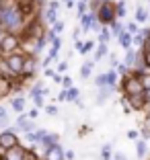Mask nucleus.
Segmentation results:
<instances>
[{
	"instance_id": "nucleus-3",
	"label": "nucleus",
	"mask_w": 150,
	"mask_h": 160,
	"mask_svg": "<svg viewBox=\"0 0 150 160\" xmlns=\"http://www.w3.org/2000/svg\"><path fill=\"white\" fill-rule=\"evenodd\" d=\"M25 56H21V53H13V56H8V60H6V66H8V70L13 72V74H19V72H23L25 68Z\"/></svg>"
},
{
	"instance_id": "nucleus-22",
	"label": "nucleus",
	"mask_w": 150,
	"mask_h": 160,
	"mask_svg": "<svg viewBox=\"0 0 150 160\" xmlns=\"http://www.w3.org/2000/svg\"><path fill=\"white\" fill-rule=\"evenodd\" d=\"M142 84H144V88H146V90H150V74L142 76Z\"/></svg>"
},
{
	"instance_id": "nucleus-14",
	"label": "nucleus",
	"mask_w": 150,
	"mask_h": 160,
	"mask_svg": "<svg viewBox=\"0 0 150 160\" xmlns=\"http://www.w3.org/2000/svg\"><path fill=\"white\" fill-rule=\"evenodd\" d=\"M93 19H95V14H86V17L82 14V27H85V29H91L89 25L93 23Z\"/></svg>"
},
{
	"instance_id": "nucleus-34",
	"label": "nucleus",
	"mask_w": 150,
	"mask_h": 160,
	"mask_svg": "<svg viewBox=\"0 0 150 160\" xmlns=\"http://www.w3.org/2000/svg\"><path fill=\"white\" fill-rule=\"evenodd\" d=\"M0 117H6V111H4L2 107H0Z\"/></svg>"
},
{
	"instance_id": "nucleus-32",
	"label": "nucleus",
	"mask_w": 150,
	"mask_h": 160,
	"mask_svg": "<svg viewBox=\"0 0 150 160\" xmlns=\"http://www.w3.org/2000/svg\"><path fill=\"white\" fill-rule=\"evenodd\" d=\"M146 62L150 64V49H146Z\"/></svg>"
},
{
	"instance_id": "nucleus-10",
	"label": "nucleus",
	"mask_w": 150,
	"mask_h": 160,
	"mask_svg": "<svg viewBox=\"0 0 150 160\" xmlns=\"http://www.w3.org/2000/svg\"><path fill=\"white\" fill-rule=\"evenodd\" d=\"M56 140H58L56 133H45V136L41 138V146L45 148V150H49L52 146H56Z\"/></svg>"
},
{
	"instance_id": "nucleus-13",
	"label": "nucleus",
	"mask_w": 150,
	"mask_h": 160,
	"mask_svg": "<svg viewBox=\"0 0 150 160\" xmlns=\"http://www.w3.org/2000/svg\"><path fill=\"white\" fill-rule=\"evenodd\" d=\"M136 19L140 21V23H144V21L148 19V12H146V10L142 8V6H138V10H136Z\"/></svg>"
},
{
	"instance_id": "nucleus-11",
	"label": "nucleus",
	"mask_w": 150,
	"mask_h": 160,
	"mask_svg": "<svg viewBox=\"0 0 150 160\" xmlns=\"http://www.w3.org/2000/svg\"><path fill=\"white\" fill-rule=\"evenodd\" d=\"M19 129H23V132H29V129H33V123L29 121L27 117H21V119H19Z\"/></svg>"
},
{
	"instance_id": "nucleus-25",
	"label": "nucleus",
	"mask_w": 150,
	"mask_h": 160,
	"mask_svg": "<svg viewBox=\"0 0 150 160\" xmlns=\"http://www.w3.org/2000/svg\"><path fill=\"white\" fill-rule=\"evenodd\" d=\"M105 52H107V47H105V43H101V45H99V52H97V60H99V58H103Z\"/></svg>"
},
{
	"instance_id": "nucleus-33",
	"label": "nucleus",
	"mask_w": 150,
	"mask_h": 160,
	"mask_svg": "<svg viewBox=\"0 0 150 160\" xmlns=\"http://www.w3.org/2000/svg\"><path fill=\"white\" fill-rule=\"evenodd\" d=\"M115 160H126V156H123V154H117V156H115Z\"/></svg>"
},
{
	"instance_id": "nucleus-1",
	"label": "nucleus",
	"mask_w": 150,
	"mask_h": 160,
	"mask_svg": "<svg viewBox=\"0 0 150 160\" xmlns=\"http://www.w3.org/2000/svg\"><path fill=\"white\" fill-rule=\"evenodd\" d=\"M21 21H23V12L17 6H10V8L0 6V25L2 27L17 29V27H21Z\"/></svg>"
},
{
	"instance_id": "nucleus-15",
	"label": "nucleus",
	"mask_w": 150,
	"mask_h": 160,
	"mask_svg": "<svg viewBox=\"0 0 150 160\" xmlns=\"http://www.w3.org/2000/svg\"><path fill=\"white\" fill-rule=\"evenodd\" d=\"M105 78H107V84L113 86V84H115V80H117V74H115V72H107V74H105Z\"/></svg>"
},
{
	"instance_id": "nucleus-8",
	"label": "nucleus",
	"mask_w": 150,
	"mask_h": 160,
	"mask_svg": "<svg viewBox=\"0 0 150 160\" xmlns=\"http://www.w3.org/2000/svg\"><path fill=\"white\" fill-rule=\"evenodd\" d=\"M62 156H64V152H62V148L58 146H52L49 150H45V160H62Z\"/></svg>"
},
{
	"instance_id": "nucleus-26",
	"label": "nucleus",
	"mask_w": 150,
	"mask_h": 160,
	"mask_svg": "<svg viewBox=\"0 0 150 160\" xmlns=\"http://www.w3.org/2000/svg\"><path fill=\"white\" fill-rule=\"evenodd\" d=\"M93 43H95V41H86V43H85V45H82V49H80V52H82V53H86V52H91V47H93Z\"/></svg>"
},
{
	"instance_id": "nucleus-12",
	"label": "nucleus",
	"mask_w": 150,
	"mask_h": 160,
	"mask_svg": "<svg viewBox=\"0 0 150 160\" xmlns=\"http://www.w3.org/2000/svg\"><path fill=\"white\" fill-rule=\"evenodd\" d=\"M119 41H122V47H126V49H130V43H132L130 31H126V33H122V35H119Z\"/></svg>"
},
{
	"instance_id": "nucleus-2",
	"label": "nucleus",
	"mask_w": 150,
	"mask_h": 160,
	"mask_svg": "<svg viewBox=\"0 0 150 160\" xmlns=\"http://www.w3.org/2000/svg\"><path fill=\"white\" fill-rule=\"evenodd\" d=\"M115 10H113V4L111 2H107V0H105L103 4H101V8L97 10V17H99V21H101V23H113V17H115Z\"/></svg>"
},
{
	"instance_id": "nucleus-6",
	"label": "nucleus",
	"mask_w": 150,
	"mask_h": 160,
	"mask_svg": "<svg viewBox=\"0 0 150 160\" xmlns=\"http://www.w3.org/2000/svg\"><path fill=\"white\" fill-rule=\"evenodd\" d=\"M13 146H17V136H14L13 132H4L2 136H0V148H13Z\"/></svg>"
},
{
	"instance_id": "nucleus-31",
	"label": "nucleus",
	"mask_w": 150,
	"mask_h": 160,
	"mask_svg": "<svg viewBox=\"0 0 150 160\" xmlns=\"http://www.w3.org/2000/svg\"><path fill=\"white\" fill-rule=\"evenodd\" d=\"M47 113H49V115H56L58 109H56V107H47Z\"/></svg>"
},
{
	"instance_id": "nucleus-5",
	"label": "nucleus",
	"mask_w": 150,
	"mask_h": 160,
	"mask_svg": "<svg viewBox=\"0 0 150 160\" xmlns=\"http://www.w3.org/2000/svg\"><path fill=\"white\" fill-rule=\"evenodd\" d=\"M17 45H19V41H17L14 35H4L0 39V52H13Z\"/></svg>"
},
{
	"instance_id": "nucleus-4",
	"label": "nucleus",
	"mask_w": 150,
	"mask_h": 160,
	"mask_svg": "<svg viewBox=\"0 0 150 160\" xmlns=\"http://www.w3.org/2000/svg\"><path fill=\"white\" fill-rule=\"evenodd\" d=\"M126 92L130 94H140L144 92V84H142V80L140 78H127L126 80Z\"/></svg>"
},
{
	"instance_id": "nucleus-16",
	"label": "nucleus",
	"mask_w": 150,
	"mask_h": 160,
	"mask_svg": "<svg viewBox=\"0 0 150 160\" xmlns=\"http://www.w3.org/2000/svg\"><path fill=\"white\" fill-rule=\"evenodd\" d=\"M134 62H136V53L127 49V53H126V64H127V66H132Z\"/></svg>"
},
{
	"instance_id": "nucleus-30",
	"label": "nucleus",
	"mask_w": 150,
	"mask_h": 160,
	"mask_svg": "<svg viewBox=\"0 0 150 160\" xmlns=\"http://www.w3.org/2000/svg\"><path fill=\"white\" fill-rule=\"evenodd\" d=\"M62 29H64V23H56V27H54V31H58V33H60Z\"/></svg>"
},
{
	"instance_id": "nucleus-29",
	"label": "nucleus",
	"mask_w": 150,
	"mask_h": 160,
	"mask_svg": "<svg viewBox=\"0 0 150 160\" xmlns=\"http://www.w3.org/2000/svg\"><path fill=\"white\" fill-rule=\"evenodd\" d=\"M107 39H109V33H107V31H103V33H101V43H105Z\"/></svg>"
},
{
	"instance_id": "nucleus-19",
	"label": "nucleus",
	"mask_w": 150,
	"mask_h": 160,
	"mask_svg": "<svg viewBox=\"0 0 150 160\" xmlns=\"http://www.w3.org/2000/svg\"><path fill=\"white\" fill-rule=\"evenodd\" d=\"M144 154H146V144H144V142H138V156L142 158Z\"/></svg>"
},
{
	"instance_id": "nucleus-9",
	"label": "nucleus",
	"mask_w": 150,
	"mask_h": 160,
	"mask_svg": "<svg viewBox=\"0 0 150 160\" xmlns=\"http://www.w3.org/2000/svg\"><path fill=\"white\" fill-rule=\"evenodd\" d=\"M146 101H148V97H146V92H140V94H132V97H130V103H132V107H136V109L144 107V105H146Z\"/></svg>"
},
{
	"instance_id": "nucleus-7",
	"label": "nucleus",
	"mask_w": 150,
	"mask_h": 160,
	"mask_svg": "<svg viewBox=\"0 0 150 160\" xmlns=\"http://www.w3.org/2000/svg\"><path fill=\"white\" fill-rule=\"evenodd\" d=\"M27 152L25 150H21L19 146H13V148H8V154H6V160H25L27 158Z\"/></svg>"
},
{
	"instance_id": "nucleus-24",
	"label": "nucleus",
	"mask_w": 150,
	"mask_h": 160,
	"mask_svg": "<svg viewBox=\"0 0 150 160\" xmlns=\"http://www.w3.org/2000/svg\"><path fill=\"white\" fill-rule=\"evenodd\" d=\"M76 97H78V90L76 88H70L68 92H66V99H76Z\"/></svg>"
},
{
	"instance_id": "nucleus-17",
	"label": "nucleus",
	"mask_w": 150,
	"mask_h": 160,
	"mask_svg": "<svg viewBox=\"0 0 150 160\" xmlns=\"http://www.w3.org/2000/svg\"><path fill=\"white\" fill-rule=\"evenodd\" d=\"M13 107H14V111H23V107H25L23 99H13Z\"/></svg>"
},
{
	"instance_id": "nucleus-21",
	"label": "nucleus",
	"mask_w": 150,
	"mask_h": 160,
	"mask_svg": "<svg viewBox=\"0 0 150 160\" xmlns=\"http://www.w3.org/2000/svg\"><path fill=\"white\" fill-rule=\"evenodd\" d=\"M115 12H117V17H123V14H126V4H123V2H119Z\"/></svg>"
},
{
	"instance_id": "nucleus-27",
	"label": "nucleus",
	"mask_w": 150,
	"mask_h": 160,
	"mask_svg": "<svg viewBox=\"0 0 150 160\" xmlns=\"http://www.w3.org/2000/svg\"><path fill=\"white\" fill-rule=\"evenodd\" d=\"M127 31H130V33H136V31H138V25L136 23H130V25H127Z\"/></svg>"
},
{
	"instance_id": "nucleus-20",
	"label": "nucleus",
	"mask_w": 150,
	"mask_h": 160,
	"mask_svg": "<svg viewBox=\"0 0 150 160\" xmlns=\"http://www.w3.org/2000/svg\"><path fill=\"white\" fill-rule=\"evenodd\" d=\"M85 12H86V2L82 0V2H78V17H82Z\"/></svg>"
},
{
	"instance_id": "nucleus-23",
	"label": "nucleus",
	"mask_w": 150,
	"mask_h": 160,
	"mask_svg": "<svg viewBox=\"0 0 150 160\" xmlns=\"http://www.w3.org/2000/svg\"><path fill=\"white\" fill-rule=\"evenodd\" d=\"M122 33H123V31H122V25L113 21V35H122Z\"/></svg>"
},
{
	"instance_id": "nucleus-28",
	"label": "nucleus",
	"mask_w": 150,
	"mask_h": 160,
	"mask_svg": "<svg viewBox=\"0 0 150 160\" xmlns=\"http://www.w3.org/2000/svg\"><path fill=\"white\" fill-rule=\"evenodd\" d=\"M91 74V64H86V66H82V76H89Z\"/></svg>"
},
{
	"instance_id": "nucleus-18",
	"label": "nucleus",
	"mask_w": 150,
	"mask_h": 160,
	"mask_svg": "<svg viewBox=\"0 0 150 160\" xmlns=\"http://www.w3.org/2000/svg\"><path fill=\"white\" fill-rule=\"evenodd\" d=\"M45 19L49 21V23H54V21H56V8H52V6H49V10L45 12Z\"/></svg>"
}]
</instances>
